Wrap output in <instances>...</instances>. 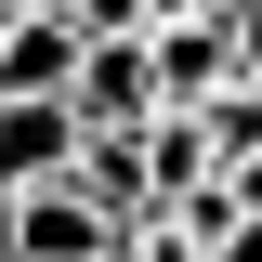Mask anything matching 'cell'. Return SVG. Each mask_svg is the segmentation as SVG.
I'll return each instance as SVG.
<instances>
[{
    "mask_svg": "<svg viewBox=\"0 0 262 262\" xmlns=\"http://www.w3.org/2000/svg\"><path fill=\"white\" fill-rule=\"evenodd\" d=\"M105 262H118V249H105Z\"/></svg>",
    "mask_w": 262,
    "mask_h": 262,
    "instance_id": "cell-9",
    "label": "cell"
},
{
    "mask_svg": "<svg viewBox=\"0 0 262 262\" xmlns=\"http://www.w3.org/2000/svg\"><path fill=\"white\" fill-rule=\"evenodd\" d=\"M0 39H13V0H0Z\"/></svg>",
    "mask_w": 262,
    "mask_h": 262,
    "instance_id": "cell-8",
    "label": "cell"
},
{
    "mask_svg": "<svg viewBox=\"0 0 262 262\" xmlns=\"http://www.w3.org/2000/svg\"><path fill=\"white\" fill-rule=\"evenodd\" d=\"M13 13H66V0H13Z\"/></svg>",
    "mask_w": 262,
    "mask_h": 262,
    "instance_id": "cell-7",
    "label": "cell"
},
{
    "mask_svg": "<svg viewBox=\"0 0 262 262\" xmlns=\"http://www.w3.org/2000/svg\"><path fill=\"white\" fill-rule=\"evenodd\" d=\"M118 223H105L79 184H39V196H0V262H105Z\"/></svg>",
    "mask_w": 262,
    "mask_h": 262,
    "instance_id": "cell-1",
    "label": "cell"
},
{
    "mask_svg": "<svg viewBox=\"0 0 262 262\" xmlns=\"http://www.w3.org/2000/svg\"><path fill=\"white\" fill-rule=\"evenodd\" d=\"M79 170V118L66 105H0V196H39Z\"/></svg>",
    "mask_w": 262,
    "mask_h": 262,
    "instance_id": "cell-3",
    "label": "cell"
},
{
    "mask_svg": "<svg viewBox=\"0 0 262 262\" xmlns=\"http://www.w3.org/2000/svg\"><path fill=\"white\" fill-rule=\"evenodd\" d=\"M66 79H79V27H66V13H13V39H0V105H66Z\"/></svg>",
    "mask_w": 262,
    "mask_h": 262,
    "instance_id": "cell-4",
    "label": "cell"
},
{
    "mask_svg": "<svg viewBox=\"0 0 262 262\" xmlns=\"http://www.w3.org/2000/svg\"><path fill=\"white\" fill-rule=\"evenodd\" d=\"M66 118H79V131H144V118H158L144 39H92V53H79V79H66Z\"/></svg>",
    "mask_w": 262,
    "mask_h": 262,
    "instance_id": "cell-2",
    "label": "cell"
},
{
    "mask_svg": "<svg viewBox=\"0 0 262 262\" xmlns=\"http://www.w3.org/2000/svg\"><path fill=\"white\" fill-rule=\"evenodd\" d=\"M66 27H79V53L92 39H144V0H66Z\"/></svg>",
    "mask_w": 262,
    "mask_h": 262,
    "instance_id": "cell-6",
    "label": "cell"
},
{
    "mask_svg": "<svg viewBox=\"0 0 262 262\" xmlns=\"http://www.w3.org/2000/svg\"><path fill=\"white\" fill-rule=\"evenodd\" d=\"M196 144H210V170H249L262 158V79H223L196 105Z\"/></svg>",
    "mask_w": 262,
    "mask_h": 262,
    "instance_id": "cell-5",
    "label": "cell"
}]
</instances>
